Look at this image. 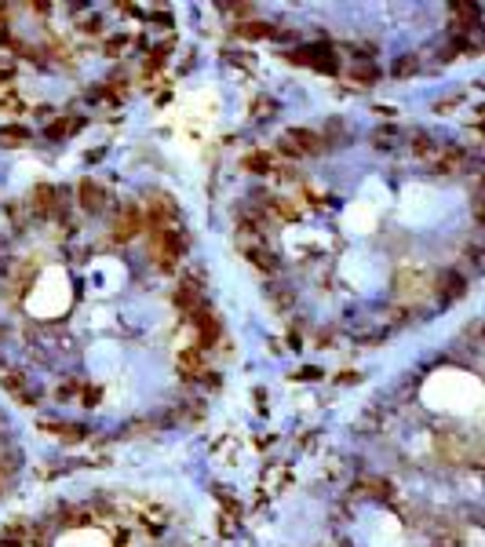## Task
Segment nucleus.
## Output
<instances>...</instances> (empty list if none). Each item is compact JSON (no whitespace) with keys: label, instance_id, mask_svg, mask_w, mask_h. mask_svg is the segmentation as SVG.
Masks as SVG:
<instances>
[{"label":"nucleus","instance_id":"nucleus-1","mask_svg":"<svg viewBox=\"0 0 485 547\" xmlns=\"http://www.w3.org/2000/svg\"><path fill=\"white\" fill-rule=\"evenodd\" d=\"M142 230H147V216H142L139 204H124L117 223H113V245H128V241H135Z\"/></svg>","mask_w":485,"mask_h":547},{"label":"nucleus","instance_id":"nucleus-2","mask_svg":"<svg viewBox=\"0 0 485 547\" xmlns=\"http://www.w3.org/2000/svg\"><path fill=\"white\" fill-rule=\"evenodd\" d=\"M325 142H321L318 132H306V128H292L288 139H281V153L285 157H303V153H318Z\"/></svg>","mask_w":485,"mask_h":547},{"label":"nucleus","instance_id":"nucleus-3","mask_svg":"<svg viewBox=\"0 0 485 547\" xmlns=\"http://www.w3.org/2000/svg\"><path fill=\"white\" fill-rule=\"evenodd\" d=\"M77 204L84 208L88 216H99L103 208L110 204V194H106V186H99L95 179H80V183H77Z\"/></svg>","mask_w":485,"mask_h":547},{"label":"nucleus","instance_id":"nucleus-4","mask_svg":"<svg viewBox=\"0 0 485 547\" xmlns=\"http://www.w3.org/2000/svg\"><path fill=\"white\" fill-rule=\"evenodd\" d=\"M292 62H306V66L325 70V73H336L339 70V62H336V55L329 52V47H299V52L292 55Z\"/></svg>","mask_w":485,"mask_h":547},{"label":"nucleus","instance_id":"nucleus-5","mask_svg":"<svg viewBox=\"0 0 485 547\" xmlns=\"http://www.w3.org/2000/svg\"><path fill=\"white\" fill-rule=\"evenodd\" d=\"M80 128H84V121H80L77 114H66V117H55V121H47V124H44V135L59 142V139H66V135L80 132Z\"/></svg>","mask_w":485,"mask_h":547},{"label":"nucleus","instance_id":"nucleus-6","mask_svg":"<svg viewBox=\"0 0 485 547\" xmlns=\"http://www.w3.org/2000/svg\"><path fill=\"white\" fill-rule=\"evenodd\" d=\"M62 190L55 186H37L33 190V208H37V216H55L59 212V204H62Z\"/></svg>","mask_w":485,"mask_h":547},{"label":"nucleus","instance_id":"nucleus-7","mask_svg":"<svg viewBox=\"0 0 485 547\" xmlns=\"http://www.w3.org/2000/svg\"><path fill=\"white\" fill-rule=\"evenodd\" d=\"M260 197H263V204L270 208L274 219H285V223H296V219H299V208L288 201V197H267V194H260Z\"/></svg>","mask_w":485,"mask_h":547},{"label":"nucleus","instance_id":"nucleus-8","mask_svg":"<svg viewBox=\"0 0 485 547\" xmlns=\"http://www.w3.org/2000/svg\"><path fill=\"white\" fill-rule=\"evenodd\" d=\"M237 33L248 37V40H263V37H278V29L267 26V22H260V19H248V22L237 26Z\"/></svg>","mask_w":485,"mask_h":547},{"label":"nucleus","instance_id":"nucleus-9","mask_svg":"<svg viewBox=\"0 0 485 547\" xmlns=\"http://www.w3.org/2000/svg\"><path fill=\"white\" fill-rule=\"evenodd\" d=\"M245 168H248V172H255V175L274 172V153H267V150H252V153L245 157Z\"/></svg>","mask_w":485,"mask_h":547},{"label":"nucleus","instance_id":"nucleus-10","mask_svg":"<svg viewBox=\"0 0 485 547\" xmlns=\"http://www.w3.org/2000/svg\"><path fill=\"white\" fill-rule=\"evenodd\" d=\"M168 55H172V44H157V47H150V55H147V73H154V70L165 66Z\"/></svg>","mask_w":485,"mask_h":547},{"label":"nucleus","instance_id":"nucleus-11","mask_svg":"<svg viewBox=\"0 0 485 547\" xmlns=\"http://www.w3.org/2000/svg\"><path fill=\"white\" fill-rule=\"evenodd\" d=\"M467 160V150H460V147H452V150H445V157L438 160V172H456L460 165Z\"/></svg>","mask_w":485,"mask_h":547},{"label":"nucleus","instance_id":"nucleus-12","mask_svg":"<svg viewBox=\"0 0 485 547\" xmlns=\"http://www.w3.org/2000/svg\"><path fill=\"white\" fill-rule=\"evenodd\" d=\"M4 142L8 147H22V142H29V128H19V124H11V128H4Z\"/></svg>","mask_w":485,"mask_h":547},{"label":"nucleus","instance_id":"nucleus-13","mask_svg":"<svg viewBox=\"0 0 485 547\" xmlns=\"http://www.w3.org/2000/svg\"><path fill=\"white\" fill-rule=\"evenodd\" d=\"M412 150H416L419 157H427V153H438V142H434L431 135H416V139H412Z\"/></svg>","mask_w":485,"mask_h":547},{"label":"nucleus","instance_id":"nucleus-14","mask_svg":"<svg viewBox=\"0 0 485 547\" xmlns=\"http://www.w3.org/2000/svg\"><path fill=\"white\" fill-rule=\"evenodd\" d=\"M354 80H358V84H376L380 70L373 66V62H368V66H358V70H354Z\"/></svg>","mask_w":485,"mask_h":547},{"label":"nucleus","instance_id":"nucleus-15","mask_svg":"<svg viewBox=\"0 0 485 547\" xmlns=\"http://www.w3.org/2000/svg\"><path fill=\"white\" fill-rule=\"evenodd\" d=\"M416 70V55H405L401 62H394V77H409Z\"/></svg>","mask_w":485,"mask_h":547},{"label":"nucleus","instance_id":"nucleus-16","mask_svg":"<svg viewBox=\"0 0 485 547\" xmlns=\"http://www.w3.org/2000/svg\"><path fill=\"white\" fill-rule=\"evenodd\" d=\"M128 44V37H110V40H103V47H106V55H113L117 59L121 55V47Z\"/></svg>","mask_w":485,"mask_h":547},{"label":"nucleus","instance_id":"nucleus-17","mask_svg":"<svg viewBox=\"0 0 485 547\" xmlns=\"http://www.w3.org/2000/svg\"><path fill=\"white\" fill-rule=\"evenodd\" d=\"M4 15H8V8H0V19H4ZM8 37H11V33H8V22H0V44H4Z\"/></svg>","mask_w":485,"mask_h":547}]
</instances>
